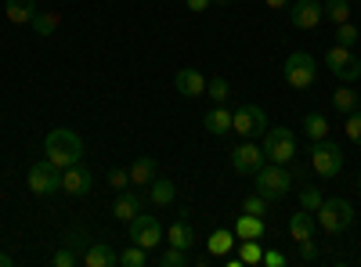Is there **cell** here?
Here are the masks:
<instances>
[{"label":"cell","instance_id":"cell-16","mask_svg":"<svg viewBox=\"0 0 361 267\" xmlns=\"http://www.w3.org/2000/svg\"><path fill=\"white\" fill-rule=\"evenodd\" d=\"M87 267H119V249H112L109 242H90L83 253Z\"/></svg>","mask_w":361,"mask_h":267},{"label":"cell","instance_id":"cell-12","mask_svg":"<svg viewBox=\"0 0 361 267\" xmlns=\"http://www.w3.org/2000/svg\"><path fill=\"white\" fill-rule=\"evenodd\" d=\"M289 22L296 29H318L325 22L322 0H296V4H289Z\"/></svg>","mask_w":361,"mask_h":267},{"label":"cell","instance_id":"cell-15","mask_svg":"<svg viewBox=\"0 0 361 267\" xmlns=\"http://www.w3.org/2000/svg\"><path fill=\"white\" fill-rule=\"evenodd\" d=\"M141 210H145V195H141V192H134V188H127V192H119V199H116V206H112V217L130 224Z\"/></svg>","mask_w":361,"mask_h":267},{"label":"cell","instance_id":"cell-3","mask_svg":"<svg viewBox=\"0 0 361 267\" xmlns=\"http://www.w3.org/2000/svg\"><path fill=\"white\" fill-rule=\"evenodd\" d=\"M314 221H318V228H322L325 235H343V231L354 224V206H350L347 199H325V202L318 206Z\"/></svg>","mask_w":361,"mask_h":267},{"label":"cell","instance_id":"cell-23","mask_svg":"<svg viewBox=\"0 0 361 267\" xmlns=\"http://www.w3.org/2000/svg\"><path fill=\"white\" fill-rule=\"evenodd\" d=\"M202 123H206V130H209V134H217V137H221V134H228V130H231V112H228L224 105H214V108H209V112L202 116Z\"/></svg>","mask_w":361,"mask_h":267},{"label":"cell","instance_id":"cell-29","mask_svg":"<svg viewBox=\"0 0 361 267\" xmlns=\"http://www.w3.org/2000/svg\"><path fill=\"white\" fill-rule=\"evenodd\" d=\"M206 94L214 98L217 105H224V101H228V94H231V87H228V80H224V76H209V80H206Z\"/></svg>","mask_w":361,"mask_h":267},{"label":"cell","instance_id":"cell-5","mask_svg":"<svg viewBox=\"0 0 361 267\" xmlns=\"http://www.w3.org/2000/svg\"><path fill=\"white\" fill-rule=\"evenodd\" d=\"M267 127H271V123H267V116H264L260 105H238V108L231 112V130H238V137H246V141L264 137Z\"/></svg>","mask_w":361,"mask_h":267},{"label":"cell","instance_id":"cell-9","mask_svg":"<svg viewBox=\"0 0 361 267\" xmlns=\"http://www.w3.org/2000/svg\"><path fill=\"white\" fill-rule=\"evenodd\" d=\"M62 173L66 170H58L51 159H40V163H33L29 166V192L33 195H54V192H62Z\"/></svg>","mask_w":361,"mask_h":267},{"label":"cell","instance_id":"cell-41","mask_svg":"<svg viewBox=\"0 0 361 267\" xmlns=\"http://www.w3.org/2000/svg\"><path fill=\"white\" fill-rule=\"evenodd\" d=\"M300 256H304L307 263L318 260V246H314V239H304V242H300Z\"/></svg>","mask_w":361,"mask_h":267},{"label":"cell","instance_id":"cell-25","mask_svg":"<svg viewBox=\"0 0 361 267\" xmlns=\"http://www.w3.org/2000/svg\"><path fill=\"white\" fill-rule=\"evenodd\" d=\"M231 246H235V231L231 228H217L214 235H209V256H224Z\"/></svg>","mask_w":361,"mask_h":267},{"label":"cell","instance_id":"cell-14","mask_svg":"<svg viewBox=\"0 0 361 267\" xmlns=\"http://www.w3.org/2000/svg\"><path fill=\"white\" fill-rule=\"evenodd\" d=\"M173 87H177L180 98H202L206 94V76L199 69H177Z\"/></svg>","mask_w":361,"mask_h":267},{"label":"cell","instance_id":"cell-27","mask_svg":"<svg viewBox=\"0 0 361 267\" xmlns=\"http://www.w3.org/2000/svg\"><path fill=\"white\" fill-rule=\"evenodd\" d=\"M58 22H62V18H58L54 11H37L29 25L37 29V37H54V33H58Z\"/></svg>","mask_w":361,"mask_h":267},{"label":"cell","instance_id":"cell-31","mask_svg":"<svg viewBox=\"0 0 361 267\" xmlns=\"http://www.w3.org/2000/svg\"><path fill=\"white\" fill-rule=\"evenodd\" d=\"M238 260H243V263H260L264 260L260 239H243V246H238Z\"/></svg>","mask_w":361,"mask_h":267},{"label":"cell","instance_id":"cell-42","mask_svg":"<svg viewBox=\"0 0 361 267\" xmlns=\"http://www.w3.org/2000/svg\"><path fill=\"white\" fill-rule=\"evenodd\" d=\"M185 4H188V11H209L214 0H185Z\"/></svg>","mask_w":361,"mask_h":267},{"label":"cell","instance_id":"cell-38","mask_svg":"<svg viewBox=\"0 0 361 267\" xmlns=\"http://www.w3.org/2000/svg\"><path fill=\"white\" fill-rule=\"evenodd\" d=\"M343 130H347V137H350L354 144H361V108H354V112L347 116V123H343Z\"/></svg>","mask_w":361,"mask_h":267},{"label":"cell","instance_id":"cell-7","mask_svg":"<svg viewBox=\"0 0 361 267\" xmlns=\"http://www.w3.org/2000/svg\"><path fill=\"white\" fill-rule=\"evenodd\" d=\"M314 76H318V62L307 51H293L286 58V83L293 87V91H307V87L314 83Z\"/></svg>","mask_w":361,"mask_h":267},{"label":"cell","instance_id":"cell-22","mask_svg":"<svg viewBox=\"0 0 361 267\" xmlns=\"http://www.w3.org/2000/svg\"><path fill=\"white\" fill-rule=\"evenodd\" d=\"M145 192H148V199H152V206H173V199H177V188H173V181H166V177H156Z\"/></svg>","mask_w":361,"mask_h":267},{"label":"cell","instance_id":"cell-6","mask_svg":"<svg viewBox=\"0 0 361 267\" xmlns=\"http://www.w3.org/2000/svg\"><path fill=\"white\" fill-rule=\"evenodd\" d=\"M311 170L318 177H336L343 170V148L336 141H329V137L314 141L311 144Z\"/></svg>","mask_w":361,"mask_h":267},{"label":"cell","instance_id":"cell-45","mask_svg":"<svg viewBox=\"0 0 361 267\" xmlns=\"http://www.w3.org/2000/svg\"><path fill=\"white\" fill-rule=\"evenodd\" d=\"M214 4H228V0H214Z\"/></svg>","mask_w":361,"mask_h":267},{"label":"cell","instance_id":"cell-39","mask_svg":"<svg viewBox=\"0 0 361 267\" xmlns=\"http://www.w3.org/2000/svg\"><path fill=\"white\" fill-rule=\"evenodd\" d=\"M51 263H54V267H73V263H80V253L69 249V246H62V249L51 256Z\"/></svg>","mask_w":361,"mask_h":267},{"label":"cell","instance_id":"cell-21","mask_svg":"<svg viewBox=\"0 0 361 267\" xmlns=\"http://www.w3.org/2000/svg\"><path fill=\"white\" fill-rule=\"evenodd\" d=\"M4 11H8V22L29 25V22H33V15H37V0H8Z\"/></svg>","mask_w":361,"mask_h":267},{"label":"cell","instance_id":"cell-18","mask_svg":"<svg viewBox=\"0 0 361 267\" xmlns=\"http://www.w3.org/2000/svg\"><path fill=\"white\" fill-rule=\"evenodd\" d=\"M314 231H318V221H314V213H311V210H296V213L289 217V235H293L296 242L314 239Z\"/></svg>","mask_w":361,"mask_h":267},{"label":"cell","instance_id":"cell-20","mask_svg":"<svg viewBox=\"0 0 361 267\" xmlns=\"http://www.w3.org/2000/svg\"><path fill=\"white\" fill-rule=\"evenodd\" d=\"M166 242H170L173 249H192V242H195V231H192V224L185 221V213H180V221H173V224H170V231H166Z\"/></svg>","mask_w":361,"mask_h":267},{"label":"cell","instance_id":"cell-13","mask_svg":"<svg viewBox=\"0 0 361 267\" xmlns=\"http://www.w3.org/2000/svg\"><path fill=\"white\" fill-rule=\"evenodd\" d=\"M90 188H94V173H90V166H83V159L73 163V166L62 173V192H66V195L80 199V195H87Z\"/></svg>","mask_w":361,"mask_h":267},{"label":"cell","instance_id":"cell-37","mask_svg":"<svg viewBox=\"0 0 361 267\" xmlns=\"http://www.w3.org/2000/svg\"><path fill=\"white\" fill-rule=\"evenodd\" d=\"M159 263H163V267H185V263H188V249H173V246H170V249L159 256Z\"/></svg>","mask_w":361,"mask_h":267},{"label":"cell","instance_id":"cell-2","mask_svg":"<svg viewBox=\"0 0 361 267\" xmlns=\"http://www.w3.org/2000/svg\"><path fill=\"white\" fill-rule=\"evenodd\" d=\"M253 185H257V195H264L267 202H275V199L289 195V188H293V173H289L282 163H264V166L253 173Z\"/></svg>","mask_w":361,"mask_h":267},{"label":"cell","instance_id":"cell-24","mask_svg":"<svg viewBox=\"0 0 361 267\" xmlns=\"http://www.w3.org/2000/svg\"><path fill=\"white\" fill-rule=\"evenodd\" d=\"M322 8H325V22H350V0H322Z\"/></svg>","mask_w":361,"mask_h":267},{"label":"cell","instance_id":"cell-19","mask_svg":"<svg viewBox=\"0 0 361 267\" xmlns=\"http://www.w3.org/2000/svg\"><path fill=\"white\" fill-rule=\"evenodd\" d=\"M235 239H264L267 235V224H264V217H253V213H243L235 221Z\"/></svg>","mask_w":361,"mask_h":267},{"label":"cell","instance_id":"cell-43","mask_svg":"<svg viewBox=\"0 0 361 267\" xmlns=\"http://www.w3.org/2000/svg\"><path fill=\"white\" fill-rule=\"evenodd\" d=\"M267 8H275V11H282V8H289V0H264Z\"/></svg>","mask_w":361,"mask_h":267},{"label":"cell","instance_id":"cell-40","mask_svg":"<svg viewBox=\"0 0 361 267\" xmlns=\"http://www.w3.org/2000/svg\"><path fill=\"white\" fill-rule=\"evenodd\" d=\"M260 263H267V267H286V263H289V256H286V253H279V249H267Z\"/></svg>","mask_w":361,"mask_h":267},{"label":"cell","instance_id":"cell-17","mask_svg":"<svg viewBox=\"0 0 361 267\" xmlns=\"http://www.w3.org/2000/svg\"><path fill=\"white\" fill-rule=\"evenodd\" d=\"M156 170H159V163L152 156H137L130 163V188H148L156 181Z\"/></svg>","mask_w":361,"mask_h":267},{"label":"cell","instance_id":"cell-10","mask_svg":"<svg viewBox=\"0 0 361 267\" xmlns=\"http://www.w3.org/2000/svg\"><path fill=\"white\" fill-rule=\"evenodd\" d=\"M127 235L130 242H137L141 249H156L163 242V224L152 217V213H137L130 224H127Z\"/></svg>","mask_w":361,"mask_h":267},{"label":"cell","instance_id":"cell-33","mask_svg":"<svg viewBox=\"0 0 361 267\" xmlns=\"http://www.w3.org/2000/svg\"><path fill=\"white\" fill-rule=\"evenodd\" d=\"M325 199H322V192L314 188V185H307L304 192H300V210H311V213H318V206H322Z\"/></svg>","mask_w":361,"mask_h":267},{"label":"cell","instance_id":"cell-28","mask_svg":"<svg viewBox=\"0 0 361 267\" xmlns=\"http://www.w3.org/2000/svg\"><path fill=\"white\" fill-rule=\"evenodd\" d=\"M148 260H152V256H148V249H141L137 242L119 253V263H123V267H148Z\"/></svg>","mask_w":361,"mask_h":267},{"label":"cell","instance_id":"cell-36","mask_svg":"<svg viewBox=\"0 0 361 267\" xmlns=\"http://www.w3.org/2000/svg\"><path fill=\"white\" fill-rule=\"evenodd\" d=\"M243 213H253V217H267V199L253 192L250 199H243Z\"/></svg>","mask_w":361,"mask_h":267},{"label":"cell","instance_id":"cell-32","mask_svg":"<svg viewBox=\"0 0 361 267\" xmlns=\"http://www.w3.org/2000/svg\"><path fill=\"white\" fill-rule=\"evenodd\" d=\"M357 40H361V29H357L354 22H340V25H336V44H340V47H354Z\"/></svg>","mask_w":361,"mask_h":267},{"label":"cell","instance_id":"cell-44","mask_svg":"<svg viewBox=\"0 0 361 267\" xmlns=\"http://www.w3.org/2000/svg\"><path fill=\"white\" fill-rule=\"evenodd\" d=\"M0 267H11V253H0Z\"/></svg>","mask_w":361,"mask_h":267},{"label":"cell","instance_id":"cell-4","mask_svg":"<svg viewBox=\"0 0 361 267\" xmlns=\"http://www.w3.org/2000/svg\"><path fill=\"white\" fill-rule=\"evenodd\" d=\"M264 156H267V163H293L296 159V134L289 130V127H267V134H264Z\"/></svg>","mask_w":361,"mask_h":267},{"label":"cell","instance_id":"cell-46","mask_svg":"<svg viewBox=\"0 0 361 267\" xmlns=\"http://www.w3.org/2000/svg\"><path fill=\"white\" fill-rule=\"evenodd\" d=\"M357 192H361V177H357Z\"/></svg>","mask_w":361,"mask_h":267},{"label":"cell","instance_id":"cell-35","mask_svg":"<svg viewBox=\"0 0 361 267\" xmlns=\"http://www.w3.org/2000/svg\"><path fill=\"white\" fill-rule=\"evenodd\" d=\"M109 188H112V192H127V188H130V170L112 166V170H109Z\"/></svg>","mask_w":361,"mask_h":267},{"label":"cell","instance_id":"cell-8","mask_svg":"<svg viewBox=\"0 0 361 267\" xmlns=\"http://www.w3.org/2000/svg\"><path fill=\"white\" fill-rule=\"evenodd\" d=\"M325 69L333 73L336 80H343V83H357L361 80V62L354 58L350 47H340V44H333L325 51Z\"/></svg>","mask_w":361,"mask_h":267},{"label":"cell","instance_id":"cell-26","mask_svg":"<svg viewBox=\"0 0 361 267\" xmlns=\"http://www.w3.org/2000/svg\"><path fill=\"white\" fill-rule=\"evenodd\" d=\"M304 134H307L311 141L329 137V120H325L322 112H307V116H304Z\"/></svg>","mask_w":361,"mask_h":267},{"label":"cell","instance_id":"cell-34","mask_svg":"<svg viewBox=\"0 0 361 267\" xmlns=\"http://www.w3.org/2000/svg\"><path fill=\"white\" fill-rule=\"evenodd\" d=\"M90 242H94V239H90L87 231H69V235H66V246H69V249H76V253H80V260H83V253H87V246H90Z\"/></svg>","mask_w":361,"mask_h":267},{"label":"cell","instance_id":"cell-30","mask_svg":"<svg viewBox=\"0 0 361 267\" xmlns=\"http://www.w3.org/2000/svg\"><path fill=\"white\" fill-rule=\"evenodd\" d=\"M333 108H336V112H343V116H350V112L357 108V94L350 91V87H340V91L333 94Z\"/></svg>","mask_w":361,"mask_h":267},{"label":"cell","instance_id":"cell-1","mask_svg":"<svg viewBox=\"0 0 361 267\" xmlns=\"http://www.w3.org/2000/svg\"><path fill=\"white\" fill-rule=\"evenodd\" d=\"M44 156L58 166V170H69L73 163L83 159V141L76 130L69 127H54L47 137H44Z\"/></svg>","mask_w":361,"mask_h":267},{"label":"cell","instance_id":"cell-47","mask_svg":"<svg viewBox=\"0 0 361 267\" xmlns=\"http://www.w3.org/2000/svg\"><path fill=\"white\" fill-rule=\"evenodd\" d=\"M357 108H361V94H357Z\"/></svg>","mask_w":361,"mask_h":267},{"label":"cell","instance_id":"cell-11","mask_svg":"<svg viewBox=\"0 0 361 267\" xmlns=\"http://www.w3.org/2000/svg\"><path fill=\"white\" fill-rule=\"evenodd\" d=\"M264 163H267L264 148H257L253 141H243V144L231 152V166H235V173H243V177H253Z\"/></svg>","mask_w":361,"mask_h":267}]
</instances>
